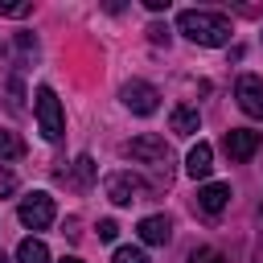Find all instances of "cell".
Instances as JSON below:
<instances>
[{
    "label": "cell",
    "instance_id": "ba28073f",
    "mask_svg": "<svg viewBox=\"0 0 263 263\" xmlns=\"http://www.w3.org/2000/svg\"><path fill=\"white\" fill-rule=\"evenodd\" d=\"M234 99H238V107H242L251 119H263V78L242 74V78L234 82Z\"/></svg>",
    "mask_w": 263,
    "mask_h": 263
},
{
    "label": "cell",
    "instance_id": "603a6c76",
    "mask_svg": "<svg viewBox=\"0 0 263 263\" xmlns=\"http://www.w3.org/2000/svg\"><path fill=\"white\" fill-rule=\"evenodd\" d=\"M58 263H82V259H78V255H66V259H58Z\"/></svg>",
    "mask_w": 263,
    "mask_h": 263
},
{
    "label": "cell",
    "instance_id": "277c9868",
    "mask_svg": "<svg viewBox=\"0 0 263 263\" xmlns=\"http://www.w3.org/2000/svg\"><path fill=\"white\" fill-rule=\"evenodd\" d=\"M21 226H29V230H45L49 222H53V197L45 193V189H33L29 197H21Z\"/></svg>",
    "mask_w": 263,
    "mask_h": 263
},
{
    "label": "cell",
    "instance_id": "cb8c5ba5",
    "mask_svg": "<svg viewBox=\"0 0 263 263\" xmlns=\"http://www.w3.org/2000/svg\"><path fill=\"white\" fill-rule=\"evenodd\" d=\"M0 263H8V255H4V251H0Z\"/></svg>",
    "mask_w": 263,
    "mask_h": 263
},
{
    "label": "cell",
    "instance_id": "ac0fdd59",
    "mask_svg": "<svg viewBox=\"0 0 263 263\" xmlns=\"http://www.w3.org/2000/svg\"><path fill=\"white\" fill-rule=\"evenodd\" d=\"M29 12H33V4H0V16H12V21H21Z\"/></svg>",
    "mask_w": 263,
    "mask_h": 263
},
{
    "label": "cell",
    "instance_id": "5b68a950",
    "mask_svg": "<svg viewBox=\"0 0 263 263\" xmlns=\"http://www.w3.org/2000/svg\"><path fill=\"white\" fill-rule=\"evenodd\" d=\"M119 99H123V107H127L132 115H152V111L160 107V90H156L152 82H140V78H132V82H123V90H119Z\"/></svg>",
    "mask_w": 263,
    "mask_h": 263
},
{
    "label": "cell",
    "instance_id": "9a60e30c",
    "mask_svg": "<svg viewBox=\"0 0 263 263\" xmlns=\"http://www.w3.org/2000/svg\"><path fill=\"white\" fill-rule=\"evenodd\" d=\"M90 181H95V160H90V156L82 152V156L74 160V173H70V185H78V189H86Z\"/></svg>",
    "mask_w": 263,
    "mask_h": 263
},
{
    "label": "cell",
    "instance_id": "44dd1931",
    "mask_svg": "<svg viewBox=\"0 0 263 263\" xmlns=\"http://www.w3.org/2000/svg\"><path fill=\"white\" fill-rule=\"evenodd\" d=\"M148 33H152V41H156V45H160V41H164V45H168V29H160V25H152V29H148Z\"/></svg>",
    "mask_w": 263,
    "mask_h": 263
},
{
    "label": "cell",
    "instance_id": "e0dca14e",
    "mask_svg": "<svg viewBox=\"0 0 263 263\" xmlns=\"http://www.w3.org/2000/svg\"><path fill=\"white\" fill-rule=\"evenodd\" d=\"M111 263H148V255H144L140 247H119V251L111 255Z\"/></svg>",
    "mask_w": 263,
    "mask_h": 263
},
{
    "label": "cell",
    "instance_id": "2e32d148",
    "mask_svg": "<svg viewBox=\"0 0 263 263\" xmlns=\"http://www.w3.org/2000/svg\"><path fill=\"white\" fill-rule=\"evenodd\" d=\"M189 263H230V259H226L218 247H197V251L189 255Z\"/></svg>",
    "mask_w": 263,
    "mask_h": 263
},
{
    "label": "cell",
    "instance_id": "7402d4cb",
    "mask_svg": "<svg viewBox=\"0 0 263 263\" xmlns=\"http://www.w3.org/2000/svg\"><path fill=\"white\" fill-rule=\"evenodd\" d=\"M144 8H148V12H164V8H168V0H144Z\"/></svg>",
    "mask_w": 263,
    "mask_h": 263
},
{
    "label": "cell",
    "instance_id": "5bb4252c",
    "mask_svg": "<svg viewBox=\"0 0 263 263\" xmlns=\"http://www.w3.org/2000/svg\"><path fill=\"white\" fill-rule=\"evenodd\" d=\"M16 156H25V140L8 127H0V160H16Z\"/></svg>",
    "mask_w": 263,
    "mask_h": 263
},
{
    "label": "cell",
    "instance_id": "4fadbf2b",
    "mask_svg": "<svg viewBox=\"0 0 263 263\" xmlns=\"http://www.w3.org/2000/svg\"><path fill=\"white\" fill-rule=\"evenodd\" d=\"M16 263H49V247L29 234V238H21V247H16Z\"/></svg>",
    "mask_w": 263,
    "mask_h": 263
},
{
    "label": "cell",
    "instance_id": "7a4b0ae2",
    "mask_svg": "<svg viewBox=\"0 0 263 263\" xmlns=\"http://www.w3.org/2000/svg\"><path fill=\"white\" fill-rule=\"evenodd\" d=\"M33 115H37V127H41V136H45L49 144L62 140L66 115H62V99L53 95V86H37V95H33Z\"/></svg>",
    "mask_w": 263,
    "mask_h": 263
},
{
    "label": "cell",
    "instance_id": "8fae6325",
    "mask_svg": "<svg viewBox=\"0 0 263 263\" xmlns=\"http://www.w3.org/2000/svg\"><path fill=\"white\" fill-rule=\"evenodd\" d=\"M136 230H140V242H148V247H164V242L173 238V222H168L164 214H152V218H144Z\"/></svg>",
    "mask_w": 263,
    "mask_h": 263
},
{
    "label": "cell",
    "instance_id": "3957f363",
    "mask_svg": "<svg viewBox=\"0 0 263 263\" xmlns=\"http://www.w3.org/2000/svg\"><path fill=\"white\" fill-rule=\"evenodd\" d=\"M144 193H148L144 177H136V173H127V168L107 173V197H111L115 205H132V201H140Z\"/></svg>",
    "mask_w": 263,
    "mask_h": 263
},
{
    "label": "cell",
    "instance_id": "9c48e42d",
    "mask_svg": "<svg viewBox=\"0 0 263 263\" xmlns=\"http://www.w3.org/2000/svg\"><path fill=\"white\" fill-rule=\"evenodd\" d=\"M226 205H230V185H226V181H205V185L197 189V210H201V214L214 218V214H222Z\"/></svg>",
    "mask_w": 263,
    "mask_h": 263
},
{
    "label": "cell",
    "instance_id": "52a82bcc",
    "mask_svg": "<svg viewBox=\"0 0 263 263\" xmlns=\"http://www.w3.org/2000/svg\"><path fill=\"white\" fill-rule=\"evenodd\" d=\"M259 144H263V136L251 132V127H230L226 140H222V148H226L230 160H251V156L259 152Z\"/></svg>",
    "mask_w": 263,
    "mask_h": 263
},
{
    "label": "cell",
    "instance_id": "ffe728a7",
    "mask_svg": "<svg viewBox=\"0 0 263 263\" xmlns=\"http://www.w3.org/2000/svg\"><path fill=\"white\" fill-rule=\"evenodd\" d=\"M12 189H16V177H12L8 168H0V197H8Z\"/></svg>",
    "mask_w": 263,
    "mask_h": 263
},
{
    "label": "cell",
    "instance_id": "6da1fadb",
    "mask_svg": "<svg viewBox=\"0 0 263 263\" xmlns=\"http://www.w3.org/2000/svg\"><path fill=\"white\" fill-rule=\"evenodd\" d=\"M177 33H185L193 45H226L230 41V21L222 12H205V8H185L177 16Z\"/></svg>",
    "mask_w": 263,
    "mask_h": 263
},
{
    "label": "cell",
    "instance_id": "d6986e66",
    "mask_svg": "<svg viewBox=\"0 0 263 263\" xmlns=\"http://www.w3.org/2000/svg\"><path fill=\"white\" fill-rule=\"evenodd\" d=\"M115 234H119V226H115L111 218H103V222H99V238H103V242H115Z\"/></svg>",
    "mask_w": 263,
    "mask_h": 263
},
{
    "label": "cell",
    "instance_id": "30bf717a",
    "mask_svg": "<svg viewBox=\"0 0 263 263\" xmlns=\"http://www.w3.org/2000/svg\"><path fill=\"white\" fill-rule=\"evenodd\" d=\"M185 173H189L193 181H205V177L214 173V148H210L205 140H197V144L189 148V156H185Z\"/></svg>",
    "mask_w": 263,
    "mask_h": 263
},
{
    "label": "cell",
    "instance_id": "8992f818",
    "mask_svg": "<svg viewBox=\"0 0 263 263\" xmlns=\"http://www.w3.org/2000/svg\"><path fill=\"white\" fill-rule=\"evenodd\" d=\"M123 152H127L132 160H140V164H156V168L168 164V144H164L160 136H152V132H148V136H136Z\"/></svg>",
    "mask_w": 263,
    "mask_h": 263
},
{
    "label": "cell",
    "instance_id": "7c38bea8",
    "mask_svg": "<svg viewBox=\"0 0 263 263\" xmlns=\"http://www.w3.org/2000/svg\"><path fill=\"white\" fill-rule=\"evenodd\" d=\"M168 127H173L177 136H193V132H201V115H197V107H173Z\"/></svg>",
    "mask_w": 263,
    "mask_h": 263
}]
</instances>
